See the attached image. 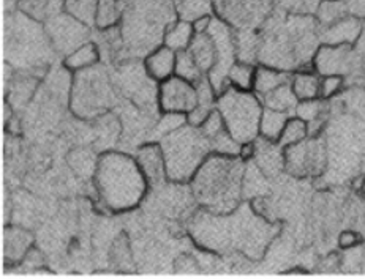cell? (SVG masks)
Instances as JSON below:
<instances>
[{"label":"cell","instance_id":"30bf717a","mask_svg":"<svg viewBox=\"0 0 365 279\" xmlns=\"http://www.w3.org/2000/svg\"><path fill=\"white\" fill-rule=\"evenodd\" d=\"M48 32L53 45L59 53L70 54L81 45H84L87 38V26L81 21L70 16L68 13L59 14L49 21Z\"/></svg>","mask_w":365,"mask_h":279},{"label":"cell","instance_id":"2e32d148","mask_svg":"<svg viewBox=\"0 0 365 279\" xmlns=\"http://www.w3.org/2000/svg\"><path fill=\"white\" fill-rule=\"evenodd\" d=\"M190 56L193 57V60L198 65L200 70L204 75H209L210 70L214 68L215 65V45L210 35L207 32L204 33H196L192 41V45L187 49Z\"/></svg>","mask_w":365,"mask_h":279},{"label":"cell","instance_id":"d6a6232c","mask_svg":"<svg viewBox=\"0 0 365 279\" xmlns=\"http://www.w3.org/2000/svg\"><path fill=\"white\" fill-rule=\"evenodd\" d=\"M214 109H215V107H214L212 102H202V101H200L198 105H196V107L192 109V111H190V112L185 115L187 123L192 125V127L201 128L202 123L207 120V117L210 115V112L214 111Z\"/></svg>","mask_w":365,"mask_h":279},{"label":"cell","instance_id":"cb8c5ba5","mask_svg":"<svg viewBox=\"0 0 365 279\" xmlns=\"http://www.w3.org/2000/svg\"><path fill=\"white\" fill-rule=\"evenodd\" d=\"M255 76H257V67L248 62H235L228 71V85L239 90L253 92Z\"/></svg>","mask_w":365,"mask_h":279},{"label":"cell","instance_id":"7402d4cb","mask_svg":"<svg viewBox=\"0 0 365 279\" xmlns=\"http://www.w3.org/2000/svg\"><path fill=\"white\" fill-rule=\"evenodd\" d=\"M100 60V53L95 43L87 41L84 45L76 48L75 51L65 57V67L71 71H83L92 68Z\"/></svg>","mask_w":365,"mask_h":279},{"label":"cell","instance_id":"4fadbf2b","mask_svg":"<svg viewBox=\"0 0 365 279\" xmlns=\"http://www.w3.org/2000/svg\"><path fill=\"white\" fill-rule=\"evenodd\" d=\"M176 63H178V53L168 46H160L153 49L152 53L145 57L144 67L145 73L155 83H163L176 75Z\"/></svg>","mask_w":365,"mask_h":279},{"label":"cell","instance_id":"277c9868","mask_svg":"<svg viewBox=\"0 0 365 279\" xmlns=\"http://www.w3.org/2000/svg\"><path fill=\"white\" fill-rule=\"evenodd\" d=\"M160 147L165 155L166 177L174 183L192 180L196 171L212 153V145L202 130L188 123L165 135L160 141Z\"/></svg>","mask_w":365,"mask_h":279},{"label":"cell","instance_id":"ffe728a7","mask_svg":"<svg viewBox=\"0 0 365 279\" xmlns=\"http://www.w3.org/2000/svg\"><path fill=\"white\" fill-rule=\"evenodd\" d=\"M133 0H98L97 27L111 28L122 19Z\"/></svg>","mask_w":365,"mask_h":279},{"label":"cell","instance_id":"e575fe53","mask_svg":"<svg viewBox=\"0 0 365 279\" xmlns=\"http://www.w3.org/2000/svg\"><path fill=\"white\" fill-rule=\"evenodd\" d=\"M362 240L364 237L359 232L348 229V231H343L339 235V246L341 249H353L356 246H359L362 243Z\"/></svg>","mask_w":365,"mask_h":279},{"label":"cell","instance_id":"9c48e42d","mask_svg":"<svg viewBox=\"0 0 365 279\" xmlns=\"http://www.w3.org/2000/svg\"><path fill=\"white\" fill-rule=\"evenodd\" d=\"M198 89L192 80L178 75L160 83L158 105L165 114L187 115L198 105Z\"/></svg>","mask_w":365,"mask_h":279},{"label":"cell","instance_id":"603a6c76","mask_svg":"<svg viewBox=\"0 0 365 279\" xmlns=\"http://www.w3.org/2000/svg\"><path fill=\"white\" fill-rule=\"evenodd\" d=\"M259 100L264 107L277 109V111H284L289 114L294 112V109L299 102V100L296 98V95L293 92V87H291V83L280 85L279 89L267 93L266 97H262Z\"/></svg>","mask_w":365,"mask_h":279},{"label":"cell","instance_id":"f1b7e54d","mask_svg":"<svg viewBox=\"0 0 365 279\" xmlns=\"http://www.w3.org/2000/svg\"><path fill=\"white\" fill-rule=\"evenodd\" d=\"M343 16H346V13L341 0H323L317 10V19L321 27L331 26Z\"/></svg>","mask_w":365,"mask_h":279},{"label":"cell","instance_id":"ac0fdd59","mask_svg":"<svg viewBox=\"0 0 365 279\" xmlns=\"http://www.w3.org/2000/svg\"><path fill=\"white\" fill-rule=\"evenodd\" d=\"M195 28L190 21L179 19L176 23L168 26L166 32L163 35V45L180 53V51H187L192 45L195 38Z\"/></svg>","mask_w":365,"mask_h":279},{"label":"cell","instance_id":"7a4b0ae2","mask_svg":"<svg viewBox=\"0 0 365 279\" xmlns=\"http://www.w3.org/2000/svg\"><path fill=\"white\" fill-rule=\"evenodd\" d=\"M244 163L239 157L210 153L190 180L195 201L220 215L235 211L242 199Z\"/></svg>","mask_w":365,"mask_h":279},{"label":"cell","instance_id":"484cf974","mask_svg":"<svg viewBox=\"0 0 365 279\" xmlns=\"http://www.w3.org/2000/svg\"><path fill=\"white\" fill-rule=\"evenodd\" d=\"M309 137H310L309 123L294 115L288 119L287 125H284V128H283V133L277 144H279L282 149H287V147L296 145Z\"/></svg>","mask_w":365,"mask_h":279},{"label":"cell","instance_id":"7c38bea8","mask_svg":"<svg viewBox=\"0 0 365 279\" xmlns=\"http://www.w3.org/2000/svg\"><path fill=\"white\" fill-rule=\"evenodd\" d=\"M364 31V24L361 19L354 16H343L335 21L334 24L323 27L319 38L323 45H335V46H354L357 40L361 38Z\"/></svg>","mask_w":365,"mask_h":279},{"label":"cell","instance_id":"6da1fadb","mask_svg":"<svg viewBox=\"0 0 365 279\" xmlns=\"http://www.w3.org/2000/svg\"><path fill=\"white\" fill-rule=\"evenodd\" d=\"M190 232L207 251H239L250 257H259L274 235L272 226L244 205L225 215L202 209L192 219Z\"/></svg>","mask_w":365,"mask_h":279},{"label":"cell","instance_id":"83f0119b","mask_svg":"<svg viewBox=\"0 0 365 279\" xmlns=\"http://www.w3.org/2000/svg\"><path fill=\"white\" fill-rule=\"evenodd\" d=\"M323 101L321 98L317 100H307V101H299L294 109V114L299 119L305 120L312 128H321L323 125Z\"/></svg>","mask_w":365,"mask_h":279},{"label":"cell","instance_id":"8d00e7d4","mask_svg":"<svg viewBox=\"0 0 365 279\" xmlns=\"http://www.w3.org/2000/svg\"><path fill=\"white\" fill-rule=\"evenodd\" d=\"M307 273H309V270H304V268H299V267L284 271V275H307Z\"/></svg>","mask_w":365,"mask_h":279},{"label":"cell","instance_id":"e0dca14e","mask_svg":"<svg viewBox=\"0 0 365 279\" xmlns=\"http://www.w3.org/2000/svg\"><path fill=\"white\" fill-rule=\"evenodd\" d=\"M289 117V112L277 111V109L271 107L262 109L259 120V137L271 142H279L284 125H287Z\"/></svg>","mask_w":365,"mask_h":279},{"label":"cell","instance_id":"5bb4252c","mask_svg":"<svg viewBox=\"0 0 365 279\" xmlns=\"http://www.w3.org/2000/svg\"><path fill=\"white\" fill-rule=\"evenodd\" d=\"M136 161L143 169L149 185H157V183L168 179L165 155L160 144H148L141 147L140 152H138Z\"/></svg>","mask_w":365,"mask_h":279},{"label":"cell","instance_id":"9a60e30c","mask_svg":"<svg viewBox=\"0 0 365 279\" xmlns=\"http://www.w3.org/2000/svg\"><path fill=\"white\" fill-rule=\"evenodd\" d=\"M288 83H291V76L288 75V71L269 67V65H259V67H257L253 92L257 93L259 98H262L266 97L267 93L274 92L275 89H279L280 85Z\"/></svg>","mask_w":365,"mask_h":279},{"label":"cell","instance_id":"ba28073f","mask_svg":"<svg viewBox=\"0 0 365 279\" xmlns=\"http://www.w3.org/2000/svg\"><path fill=\"white\" fill-rule=\"evenodd\" d=\"M284 167L294 177L318 175L326 163L324 147L318 137H309L296 145L283 149Z\"/></svg>","mask_w":365,"mask_h":279},{"label":"cell","instance_id":"52a82bcc","mask_svg":"<svg viewBox=\"0 0 365 279\" xmlns=\"http://www.w3.org/2000/svg\"><path fill=\"white\" fill-rule=\"evenodd\" d=\"M207 33L212 38L215 45V65L207 75L210 84L215 89L217 95H220L223 90L228 89V71L236 62V40L232 35L230 26L223 23L222 19H212Z\"/></svg>","mask_w":365,"mask_h":279},{"label":"cell","instance_id":"d6986e66","mask_svg":"<svg viewBox=\"0 0 365 279\" xmlns=\"http://www.w3.org/2000/svg\"><path fill=\"white\" fill-rule=\"evenodd\" d=\"M319 83L321 76L317 71L299 70L291 76V87L299 101L319 98Z\"/></svg>","mask_w":365,"mask_h":279},{"label":"cell","instance_id":"8992f818","mask_svg":"<svg viewBox=\"0 0 365 279\" xmlns=\"http://www.w3.org/2000/svg\"><path fill=\"white\" fill-rule=\"evenodd\" d=\"M76 73L71 92L73 112L83 119H91L105 112L113 105L114 98L105 73L93 67Z\"/></svg>","mask_w":365,"mask_h":279},{"label":"cell","instance_id":"74e56055","mask_svg":"<svg viewBox=\"0 0 365 279\" xmlns=\"http://www.w3.org/2000/svg\"><path fill=\"white\" fill-rule=\"evenodd\" d=\"M361 191L365 194V177H364V180H362V183H361Z\"/></svg>","mask_w":365,"mask_h":279},{"label":"cell","instance_id":"f546056e","mask_svg":"<svg viewBox=\"0 0 365 279\" xmlns=\"http://www.w3.org/2000/svg\"><path fill=\"white\" fill-rule=\"evenodd\" d=\"M176 75L184 78L187 80H192V83H198V80L204 76V73L200 70L198 65L193 60V57L190 56L188 51H180L178 53V63H176Z\"/></svg>","mask_w":365,"mask_h":279},{"label":"cell","instance_id":"3957f363","mask_svg":"<svg viewBox=\"0 0 365 279\" xmlns=\"http://www.w3.org/2000/svg\"><path fill=\"white\" fill-rule=\"evenodd\" d=\"M93 183L109 211L136 209L149 189V181L136 158L123 152H106L97 161Z\"/></svg>","mask_w":365,"mask_h":279},{"label":"cell","instance_id":"d590c367","mask_svg":"<svg viewBox=\"0 0 365 279\" xmlns=\"http://www.w3.org/2000/svg\"><path fill=\"white\" fill-rule=\"evenodd\" d=\"M212 16H210V14H207V16H201V18H198V19H195L193 21V28H195V33H204V32H207V28H209V26H210V23H212Z\"/></svg>","mask_w":365,"mask_h":279},{"label":"cell","instance_id":"836d02e7","mask_svg":"<svg viewBox=\"0 0 365 279\" xmlns=\"http://www.w3.org/2000/svg\"><path fill=\"white\" fill-rule=\"evenodd\" d=\"M21 9L24 10L26 14L35 19H45L48 16L49 5L48 0H24V2L21 4Z\"/></svg>","mask_w":365,"mask_h":279},{"label":"cell","instance_id":"5b68a950","mask_svg":"<svg viewBox=\"0 0 365 279\" xmlns=\"http://www.w3.org/2000/svg\"><path fill=\"white\" fill-rule=\"evenodd\" d=\"M215 107L223 117L226 130L239 144L259 137V120L264 106L257 93L230 85L217 97Z\"/></svg>","mask_w":365,"mask_h":279},{"label":"cell","instance_id":"1f68e13d","mask_svg":"<svg viewBox=\"0 0 365 279\" xmlns=\"http://www.w3.org/2000/svg\"><path fill=\"white\" fill-rule=\"evenodd\" d=\"M343 85H345V76L341 75H326L321 76L319 83V98L321 100H331L337 95Z\"/></svg>","mask_w":365,"mask_h":279},{"label":"cell","instance_id":"d4e9b609","mask_svg":"<svg viewBox=\"0 0 365 279\" xmlns=\"http://www.w3.org/2000/svg\"><path fill=\"white\" fill-rule=\"evenodd\" d=\"M65 11L87 27L97 26L98 0H65Z\"/></svg>","mask_w":365,"mask_h":279},{"label":"cell","instance_id":"4dcf8cb0","mask_svg":"<svg viewBox=\"0 0 365 279\" xmlns=\"http://www.w3.org/2000/svg\"><path fill=\"white\" fill-rule=\"evenodd\" d=\"M323 0H282L284 11L289 14H297V16H310L317 14L318 6Z\"/></svg>","mask_w":365,"mask_h":279},{"label":"cell","instance_id":"8fae6325","mask_svg":"<svg viewBox=\"0 0 365 279\" xmlns=\"http://www.w3.org/2000/svg\"><path fill=\"white\" fill-rule=\"evenodd\" d=\"M353 46H335L323 45L319 46L315 57H313V67L319 76L326 75H341L346 76L354 65Z\"/></svg>","mask_w":365,"mask_h":279},{"label":"cell","instance_id":"4316f807","mask_svg":"<svg viewBox=\"0 0 365 279\" xmlns=\"http://www.w3.org/2000/svg\"><path fill=\"white\" fill-rule=\"evenodd\" d=\"M173 4L179 19L190 21V23L201 16H207L212 11L210 0H173Z\"/></svg>","mask_w":365,"mask_h":279},{"label":"cell","instance_id":"44dd1931","mask_svg":"<svg viewBox=\"0 0 365 279\" xmlns=\"http://www.w3.org/2000/svg\"><path fill=\"white\" fill-rule=\"evenodd\" d=\"M4 238L5 259L11 262L23 259L32 245V235L19 229H6Z\"/></svg>","mask_w":365,"mask_h":279}]
</instances>
